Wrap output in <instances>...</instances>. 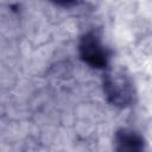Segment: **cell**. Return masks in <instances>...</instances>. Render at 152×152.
<instances>
[{
  "instance_id": "6da1fadb",
  "label": "cell",
  "mask_w": 152,
  "mask_h": 152,
  "mask_svg": "<svg viewBox=\"0 0 152 152\" xmlns=\"http://www.w3.org/2000/svg\"><path fill=\"white\" fill-rule=\"evenodd\" d=\"M103 89L107 99L115 106H128L133 100V86L122 71H109L104 75Z\"/></svg>"
},
{
  "instance_id": "277c9868",
  "label": "cell",
  "mask_w": 152,
  "mask_h": 152,
  "mask_svg": "<svg viewBox=\"0 0 152 152\" xmlns=\"http://www.w3.org/2000/svg\"><path fill=\"white\" fill-rule=\"evenodd\" d=\"M50 1L62 7H71L77 2V0H50Z\"/></svg>"
},
{
  "instance_id": "3957f363",
  "label": "cell",
  "mask_w": 152,
  "mask_h": 152,
  "mask_svg": "<svg viewBox=\"0 0 152 152\" xmlns=\"http://www.w3.org/2000/svg\"><path fill=\"white\" fill-rule=\"evenodd\" d=\"M142 138L128 129H121L116 134V144L118 150L120 151H140L142 148Z\"/></svg>"
},
{
  "instance_id": "7a4b0ae2",
  "label": "cell",
  "mask_w": 152,
  "mask_h": 152,
  "mask_svg": "<svg viewBox=\"0 0 152 152\" xmlns=\"http://www.w3.org/2000/svg\"><path fill=\"white\" fill-rule=\"evenodd\" d=\"M80 56L91 68L102 69L108 63V51L94 31L86 33L80 42Z\"/></svg>"
}]
</instances>
